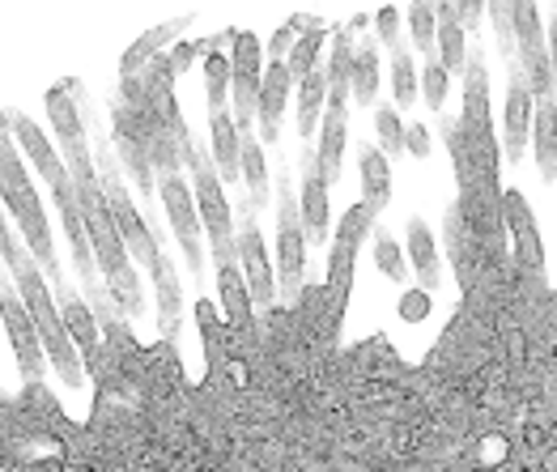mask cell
Segmentation results:
<instances>
[{"label": "cell", "instance_id": "cell-23", "mask_svg": "<svg viewBox=\"0 0 557 472\" xmlns=\"http://www.w3.org/2000/svg\"><path fill=\"white\" fill-rule=\"evenodd\" d=\"M434 17H438V64L447 73H465L468 64V44H465V26L456 22V4H434Z\"/></svg>", "mask_w": 557, "mask_h": 472}, {"label": "cell", "instance_id": "cell-42", "mask_svg": "<svg viewBox=\"0 0 557 472\" xmlns=\"http://www.w3.org/2000/svg\"><path fill=\"white\" fill-rule=\"evenodd\" d=\"M294 44H298V22L277 26V35L269 39V64H281V60H285V51H294Z\"/></svg>", "mask_w": 557, "mask_h": 472}, {"label": "cell", "instance_id": "cell-44", "mask_svg": "<svg viewBox=\"0 0 557 472\" xmlns=\"http://www.w3.org/2000/svg\"><path fill=\"white\" fill-rule=\"evenodd\" d=\"M17 256H22V243H13L9 226H4V213H0V260L13 269V264H17Z\"/></svg>", "mask_w": 557, "mask_h": 472}, {"label": "cell", "instance_id": "cell-15", "mask_svg": "<svg viewBox=\"0 0 557 472\" xmlns=\"http://www.w3.org/2000/svg\"><path fill=\"white\" fill-rule=\"evenodd\" d=\"M55 302H60V315H64V328L73 336L82 362H86V375L98 371V358H102V336H98V320L94 311L69 289V285H55Z\"/></svg>", "mask_w": 557, "mask_h": 472}, {"label": "cell", "instance_id": "cell-43", "mask_svg": "<svg viewBox=\"0 0 557 472\" xmlns=\"http://www.w3.org/2000/svg\"><path fill=\"white\" fill-rule=\"evenodd\" d=\"M374 22H379V39H383V44H396V35H400V9H396V4H383V9L374 13Z\"/></svg>", "mask_w": 557, "mask_h": 472}, {"label": "cell", "instance_id": "cell-35", "mask_svg": "<svg viewBox=\"0 0 557 472\" xmlns=\"http://www.w3.org/2000/svg\"><path fill=\"white\" fill-rule=\"evenodd\" d=\"M405 17H409V35L421 48V55L438 60V17H434V4H409Z\"/></svg>", "mask_w": 557, "mask_h": 472}, {"label": "cell", "instance_id": "cell-12", "mask_svg": "<svg viewBox=\"0 0 557 472\" xmlns=\"http://www.w3.org/2000/svg\"><path fill=\"white\" fill-rule=\"evenodd\" d=\"M0 320H4V332H9V345L22 362V375L39 378L44 375V340L35 332V320L30 311L22 307V298H13V289H0Z\"/></svg>", "mask_w": 557, "mask_h": 472}, {"label": "cell", "instance_id": "cell-22", "mask_svg": "<svg viewBox=\"0 0 557 472\" xmlns=\"http://www.w3.org/2000/svg\"><path fill=\"white\" fill-rule=\"evenodd\" d=\"M358 171H362V196H367V209L379 213V209L392 200V166H387L383 149H374V145H358Z\"/></svg>", "mask_w": 557, "mask_h": 472}, {"label": "cell", "instance_id": "cell-21", "mask_svg": "<svg viewBox=\"0 0 557 472\" xmlns=\"http://www.w3.org/2000/svg\"><path fill=\"white\" fill-rule=\"evenodd\" d=\"M243 145V153H238V175H243V184H247V204H251V213L269 200V162H264V141L256 137V133H243L238 137Z\"/></svg>", "mask_w": 557, "mask_h": 472}, {"label": "cell", "instance_id": "cell-31", "mask_svg": "<svg viewBox=\"0 0 557 472\" xmlns=\"http://www.w3.org/2000/svg\"><path fill=\"white\" fill-rule=\"evenodd\" d=\"M180 30H184V17H175V22H162V26H153L149 35H140L137 44H133V48L124 51V64H120V73H124V82H128V77H137V69H140V64H145V55H153V51L162 48L166 39H175Z\"/></svg>", "mask_w": 557, "mask_h": 472}, {"label": "cell", "instance_id": "cell-34", "mask_svg": "<svg viewBox=\"0 0 557 472\" xmlns=\"http://www.w3.org/2000/svg\"><path fill=\"white\" fill-rule=\"evenodd\" d=\"M205 95H209V115L226 111V98H231V55L213 48L205 55Z\"/></svg>", "mask_w": 557, "mask_h": 472}, {"label": "cell", "instance_id": "cell-2", "mask_svg": "<svg viewBox=\"0 0 557 472\" xmlns=\"http://www.w3.org/2000/svg\"><path fill=\"white\" fill-rule=\"evenodd\" d=\"M0 200H4L9 213L17 218L30 256L47 269V282L64 285L60 260H55V243H51V231H47L44 200H39V191H35V184H30V171H26V162H22V149L9 141L4 128H0Z\"/></svg>", "mask_w": 557, "mask_h": 472}, {"label": "cell", "instance_id": "cell-10", "mask_svg": "<svg viewBox=\"0 0 557 472\" xmlns=\"http://www.w3.org/2000/svg\"><path fill=\"white\" fill-rule=\"evenodd\" d=\"M238 269L247 277V289H251V302L260 311L273 307L277 298V273H273V260H269V247H264V235L251 218V204H247V218H243V231H238Z\"/></svg>", "mask_w": 557, "mask_h": 472}, {"label": "cell", "instance_id": "cell-27", "mask_svg": "<svg viewBox=\"0 0 557 472\" xmlns=\"http://www.w3.org/2000/svg\"><path fill=\"white\" fill-rule=\"evenodd\" d=\"M44 102H47V120H51V128H55L60 145L86 141L82 111H77V102H73V95H69V86H51V90L44 95Z\"/></svg>", "mask_w": 557, "mask_h": 472}, {"label": "cell", "instance_id": "cell-48", "mask_svg": "<svg viewBox=\"0 0 557 472\" xmlns=\"http://www.w3.org/2000/svg\"><path fill=\"white\" fill-rule=\"evenodd\" d=\"M405 315H409V320L425 315V298H421V294H409V302H405Z\"/></svg>", "mask_w": 557, "mask_h": 472}, {"label": "cell", "instance_id": "cell-16", "mask_svg": "<svg viewBox=\"0 0 557 472\" xmlns=\"http://www.w3.org/2000/svg\"><path fill=\"white\" fill-rule=\"evenodd\" d=\"M9 124H13V137H17V145H22V153L30 158V166L47 179V188L64 184V179H69V166H64V162H60V153L47 145L44 128H39L26 111H9Z\"/></svg>", "mask_w": 557, "mask_h": 472}, {"label": "cell", "instance_id": "cell-32", "mask_svg": "<svg viewBox=\"0 0 557 472\" xmlns=\"http://www.w3.org/2000/svg\"><path fill=\"white\" fill-rule=\"evenodd\" d=\"M320 48H324V26L315 22V26H307V30L298 35L294 51L285 55V64H289V77H294V82H302V77H311V73L320 69Z\"/></svg>", "mask_w": 557, "mask_h": 472}, {"label": "cell", "instance_id": "cell-3", "mask_svg": "<svg viewBox=\"0 0 557 472\" xmlns=\"http://www.w3.org/2000/svg\"><path fill=\"white\" fill-rule=\"evenodd\" d=\"M9 273H13V282H17V298H22V307H26V311H30V320H35V332H39V340H44L51 367L60 371V378H64L69 387H82V383H86L82 353H77L73 336H69V328H64L60 302L47 294V282L39 277L35 260L22 251V256H17V264H13Z\"/></svg>", "mask_w": 557, "mask_h": 472}, {"label": "cell", "instance_id": "cell-14", "mask_svg": "<svg viewBox=\"0 0 557 472\" xmlns=\"http://www.w3.org/2000/svg\"><path fill=\"white\" fill-rule=\"evenodd\" d=\"M503 204H507V231L515 238V256L528 273H545V247H541V231H536V213L528 204L523 191H503Z\"/></svg>", "mask_w": 557, "mask_h": 472}, {"label": "cell", "instance_id": "cell-38", "mask_svg": "<svg viewBox=\"0 0 557 472\" xmlns=\"http://www.w3.org/2000/svg\"><path fill=\"white\" fill-rule=\"evenodd\" d=\"M392 95H396L400 107L418 102V69H413V60L405 51H396V60H392Z\"/></svg>", "mask_w": 557, "mask_h": 472}, {"label": "cell", "instance_id": "cell-7", "mask_svg": "<svg viewBox=\"0 0 557 472\" xmlns=\"http://www.w3.org/2000/svg\"><path fill=\"white\" fill-rule=\"evenodd\" d=\"M107 166L98 171V179H102V191H107V204H111V218H115V231L124 238V247H128V256L145 264V269H153V260L162 256L158 251V238L153 231L145 226V218L137 213V204H133V196L124 188V179H120V171H115V162L111 158H102Z\"/></svg>", "mask_w": 557, "mask_h": 472}, {"label": "cell", "instance_id": "cell-8", "mask_svg": "<svg viewBox=\"0 0 557 472\" xmlns=\"http://www.w3.org/2000/svg\"><path fill=\"white\" fill-rule=\"evenodd\" d=\"M158 196H162V209H166V218H171V231H175L180 247H184L187 273L200 282V273H205V251H200L205 226H200L196 191L187 188L184 175H162V179H158Z\"/></svg>", "mask_w": 557, "mask_h": 472}, {"label": "cell", "instance_id": "cell-36", "mask_svg": "<svg viewBox=\"0 0 557 472\" xmlns=\"http://www.w3.org/2000/svg\"><path fill=\"white\" fill-rule=\"evenodd\" d=\"M349 95L358 107H371L374 95H379V55L374 48H362L354 55V82H349Z\"/></svg>", "mask_w": 557, "mask_h": 472}, {"label": "cell", "instance_id": "cell-20", "mask_svg": "<svg viewBox=\"0 0 557 472\" xmlns=\"http://www.w3.org/2000/svg\"><path fill=\"white\" fill-rule=\"evenodd\" d=\"M532 149H536L541 179H545V184H557V98L536 102V120H532Z\"/></svg>", "mask_w": 557, "mask_h": 472}, {"label": "cell", "instance_id": "cell-41", "mask_svg": "<svg viewBox=\"0 0 557 472\" xmlns=\"http://www.w3.org/2000/svg\"><path fill=\"white\" fill-rule=\"evenodd\" d=\"M490 22L498 30L503 51H511V30H515V4H490Z\"/></svg>", "mask_w": 557, "mask_h": 472}, {"label": "cell", "instance_id": "cell-30", "mask_svg": "<svg viewBox=\"0 0 557 472\" xmlns=\"http://www.w3.org/2000/svg\"><path fill=\"white\" fill-rule=\"evenodd\" d=\"M327 102H349V82H354V39L341 30L332 39V60H327Z\"/></svg>", "mask_w": 557, "mask_h": 472}, {"label": "cell", "instance_id": "cell-18", "mask_svg": "<svg viewBox=\"0 0 557 472\" xmlns=\"http://www.w3.org/2000/svg\"><path fill=\"white\" fill-rule=\"evenodd\" d=\"M298 209H302L307 238L324 243L327 238V179H324V171H320V153H311V158H307L302 191H298Z\"/></svg>", "mask_w": 557, "mask_h": 472}, {"label": "cell", "instance_id": "cell-4", "mask_svg": "<svg viewBox=\"0 0 557 472\" xmlns=\"http://www.w3.org/2000/svg\"><path fill=\"white\" fill-rule=\"evenodd\" d=\"M180 149L184 158L191 162V175H196V209H200V226L209 235V247H213V260L218 269L226 264H238V231H234V213H231V200H226V184L222 175L196 153V145L187 137V128L180 133Z\"/></svg>", "mask_w": 557, "mask_h": 472}, {"label": "cell", "instance_id": "cell-47", "mask_svg": "<svg viewBox=\"0 0 557 472\" xmlns=\"http://www.w3.org/2000/svg\"><path fill=\"white\" fill-rule=\"evenodd\" d=\"M545 44H549V60H554V82H557V9L549 13V26H545Z\"/></svg>", "mask_w": 557, "mask_h": 472}, {"label": "cell", "instance_id": "cell-5", "mask_svg": "<svg viewBox=\"0 0 557 472\" xmlns=\"http://www.w3.org/2000/svg\"><path fill=\"white\" fill-rule=\"evenodd\" d=\"M264 48L251 30H234L231 51V102H234V128L238 137L251 133V120L260 115V90H264Z\"/></svg>", "mask_w": 557, "mask_h": 472}, {"label": "cell", "instance_id": "cell-6", "mask_svg": "<svg viewBox=\"0 0 557 472\" xmlns=\"http://www.w3.org/2000/svg\"><path fill=\"white\" fill-rule=\"evenodd\" d=\"M281 204H277V282L285 298H298L302 289V256H307V226L298 209V191L289 188V175L281 171Z\"/></svg>", "mask_w": 557, "mask_h": 472}, {"label": "cell", "instance_id": "cell-11", "mask_svg": "<svg viewBox=\"0 0 557 472\" xmlns=\"http://www.w3.org/2000/svg\"><path fill=\"white\" fill-rule=\"evenodd\" d=\"M55 196V209H60V222H64V235H69V247H73V260H77V273H82V285L90 289V298H98V264H94V247H90V231H86V218H82V204H77V191H73V179L55 184L51 188Z\"/></svg>", "mask_w": 557, "mask_h": 472}, {"label": "cell", "instance_id": "cell-45", "mask_svg": "<svg viewBox=\"0 0 557 472\" xmlns=\"http://www.w3.org/2000/svg\"><path fill=\"white\" fill-rule=\"evenodd\" d=\"M405 149H409V153H418V158H425V153H430V133H425L421 124L405 128Z\"/></svg>", "mask_w": 557, "mask_h": 472}, {"label": "cell", "instance_id": "cell-39", "mask_svg": "<svg viewBox=\"0 0 557 472\" xmlns=\"http://www.w3.org/2000/svg\"><path fill=\"white\" fill-rule=\"evenodd\" d=\"M447 82H451V73L438 60H425L421 64V95H425V102L434 111H443V102H447Z\"/></svg>", "mask_w": 557, "mask_h": 472}, {"label": "cell", "instance_id": "cell-13", "mask_svg": "<svg viewBox=\"0 0 557 472\" xmlns=\"http://www.w3.org/2000/svg\"><path fill=\"white\" fill-rule=\"evenodd\" d=\"M532 120H536V98L528 90V77L519 69V60H511V82H507V128H503V141H507V158L523 162V149L532 141Z\"/></svg>", "mask_w": 557, "mask_h": 472}, {"label": "cell", "instance_id": "cell-28", "mask_svg": "<svg viewBox=\"0 0 557 472\" xmlns=\"http://www.w3.org/2000/svg\"><path fill=\"white\" fill-rule=\"evenodd\" d=\"M218 289H222V307H226V320L234 328H247L251 324V289H247V277L238 264H226L218 269Z\"/></svg>", "mask_w": 557, "mask_h": 472}, {"label": "cell", "instance_id": "cell-25", "mask_svg": "<svg viewBox=\"0 0 557 472\" xmlns=\"http://www.w3.org/2000/svg\"><path fill=\"white\" fill-rule=\"evenodd\" d=\"M209 128H213V162H218V175H222V184H234V179H243V175H238V153H243V145H238L234 115H231V111H218V115H209Z\"/></svg>", "mask_w": 557, "mask_h": 472}, {"label": "cell", "instance_id": "cell-40", "mask_svg": "<svg viewBox=\"0 0 557 472\" xmlns=\"http://www.w3.org/2000/svg\"><path fill=\"white\" fill-rule=\"evenodd\" d=\"M374 260H379V269H383L387 282H400V277H405V256H400V247L387 235L374 238Z\"/></svg>", "mask_w": 557, "mask_h": 472}, {"label": "cell", "instance_id": "cell-33", "mask_svg": "<svg viewBox=\"0 0 557 472\" xmlns=\"http://www.w3.org/2000/svg\"><path fill=\"white\" fill-rule=\"evenodd\" d=\"M447 256L456 260V269H460L465 282H468V269L481 260V251H476V243L468 235V222L460 209H447Z\"/></svg>", "mask_w": 557, "mask_h": 472}, {"label": "cell", "instance_id": "cell-37", "mask_svg": "<svg viewBox=\"0 0 557 472\" xmlns=\"http://www.w3.org/2000/svg\"><path fill=\"white\" fill-rule=\"evenodd\" d=\"M374 133H379V145H383V158L405 153V124H400L396 107H374Z\"/></svg>", "mask_w": 557, "mask_h": 472}, {"label": "cell", "instance_id": "cell-24", "mask_svg": "<svg viewBox=\"0 0 557 472\" xmlns=\"http://www.w3.org/2000/svg\"><path fill=\"white\" fill-rule=\"evenodd\" d=\"M409 264L418 269V282L425 294H434L438 282H443V273H438V243L430 235V226L425 222H409Z\"/></svg>", "mask_w": 557, "mask_h": 472}, {"label": "cell", "instance_id": "cell-26", "mask_svg": "<svg viewBox=\"0 0 557 472\" xmlns=\"http://www.w3.org/2000/svg\"><path fill=\"white\" fill-rule=\"evenodd\" d=\"M341 153H345V102H327L320 124V171L327 184L341 175Z\"/></svg>", "mask_w": 557, "mask_h": 472}, {"label": "cell", "instance_id": "cell-1", "mask_svg": "<svg viewBox=\"0 0 557 472\" xmlns=\"http://www.w3.org/2000/svg\"><path fill=\"white\" fill-rule=\"evenodd\" d=\"M64 166H69V179H73L82 218H86V231H90L94 264H98V273L107 277L111 298H120V311H124L128 320H140V315H145L140 277H137V269H133V256H128L124 238L115 231V218H111V204H107V191H102V179H98V166L90 162L86 141L64 145Z\"/></svg>", "mask_w": 557, "mask_h": 472}, {"label": "cell", "instance_id": "cell-17", "mask_svg": "<svg viewBox=\"0 0 557 472\" xmlns=\"http://www.w3.org/2000/svg\"><path fill=\"white\" fill-rule=\"evenodd\" d=\"M294 77H289V64H269L264 69V90H260V141H277L281 137V115H285V102L294 95Z\"/></svg>", "mask_w": 557, "mask_h": 472}, {"label": "cell", "instance_id": "cell-19", "mask_svg": "<svg viewBox=\"0 0 557 472\" xmlns=\"http://www.w3.org/2000/svg\"><path fill=\"white\" fill-rule=\"evenodd\" d=\"M149 282H153V294H158V328H162V336H175L180 315H184V289H180V277H175V264L166 256H158L153 269H149Z\"/></svg>", "mask_w": 557, "mask_h": 472}, {"label": "cell", "instance_id": "cell-46", "mask_svg": "<svg viewBox=\"0 0 557 472\" xmlns=\"http://www.w3.org/2000/svg\"><path fill=\"white\" fill-rule=\"evenodd\" d=\"M481 13H485V4H476V0H465V4H456V22H460L465 30H476Z\"/></svg>", "mask_w": 557, "mask_h": 472}, {"label": "cell", "instance_id": "cell-9", "mask_svg": "<svg viewBox=\"0 0 557 472\" xmlns=\"http://www.w3.org/2000/svg\"><path fill=\"white\" fill-rule=\"evenodd\" d=\"M515 39H519V69L528 77V90L536 102L554 98V60L545 44V26H541V9L536 4H515Z\"/></svg>", "mask_w": 557, "mask_h": 472}, {"label": "cell", "instance_id": "cell-29", "mask_svg": "<svg viewBox=\"0 0 557 472\" xmlns=\"http://www.w3.org/2000/svg\"><path fill=\"white\" fill-rule=\"evenodd\" d=\"M324 107H327V73L315 69L311 77L298 82V133H302V137H315Z\"/></svg>", "mask_w": 557, "mask_h": 472}]
</instances>
